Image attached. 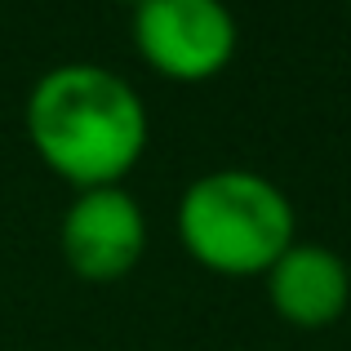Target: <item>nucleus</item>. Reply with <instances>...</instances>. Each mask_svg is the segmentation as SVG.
<instances>
[{
  "mask_svg": "<svg viewBox=\"0 0 351 351\" xmlns=\"http://www.w3.org/2000/svg\"><path fill=\"white\" fill-rule=\"evenodd\" d=\"M27 138L76 191L112 187L147 147L143 94L103 62H58L27 94Z\"/></svg>",
  "mask_w": 351,
  "mask_h": 351,
  "instance_id": "nucleus-1",
  "label": "nucleus"
},
{
  "mask_svg": "<svg viewBox=\"0 0 351 351\" xmlns=\"http://www.w3.org/2000/svg\"><path fill=\"white\" fill-rule=\"evenodd\" d=\"M178 236L209 271L263 276L293 245V205L267 173L209 169L182 191Z\"/></svg>",
  "mask_w": 351,
  "mask_h": 351,
  "instance_id": "nucleus-2",
  "label": "nucleus"
},
{
  "mask_svg": "<svg viewBox=\"0 0 351 351\" xmlns=\"http://www.w3.org/2000/svg\"><path fill=\"white\" fill-rule=\"evenodd\" d=\"M240 27L223 0H143L134 49L169 80H209L236 58Z\"/></svg>",
  "mask_w": 351,
  "mask_h": 351,
  "instance_id": "nucleus-3",
  "label": "nucleus"
},
{
  "mask_svg": "<svg viewBox=\"0 0 351 351\" xmlns=\"http://www.w3.org/2000/svg\"><path fill=\"white\" fill-rule=\"evenodd\" d=\"M62 258L85 280H116L143 258L147 214L120 182L76 191L58 223Z\"/></svg>",
  "mask_w": 351,
  "mask_h": 351,
  "instance_id": "nucleus-4",
  "label": "nucleus"
},
{
  "mask_svg": "<svg viewBox=\"0 0 351 351\" xmlns=\"http://www.w3.org/2000/svg\"><path fill=\"white\" fill-rule=\"evenodd\" d=\"M263 276L271 307L298 329L334 325L351 302V271L329 245L293 240Z\"/></svg>",
  "mask_w": 351,
  "mask_h": 351,
  "instance_id": "nucleus-5",
  "label": "nucleus"
},
{
  "mask_svg": "<svg viewBox=\"0 0 351 351\" xmlns=\"http://www.w3.org/2000/svg\"><path fill=\"white\" fill-rule=\"evenodd\" d=\"M120 5H129V9H138V5H143V0H120Z\"/></svg>",
  "mask_w": 351,
  "mask_h": 351,
  "instance_id": "nucleus-6",
  "label": "nucleus"
}]
</instances>
